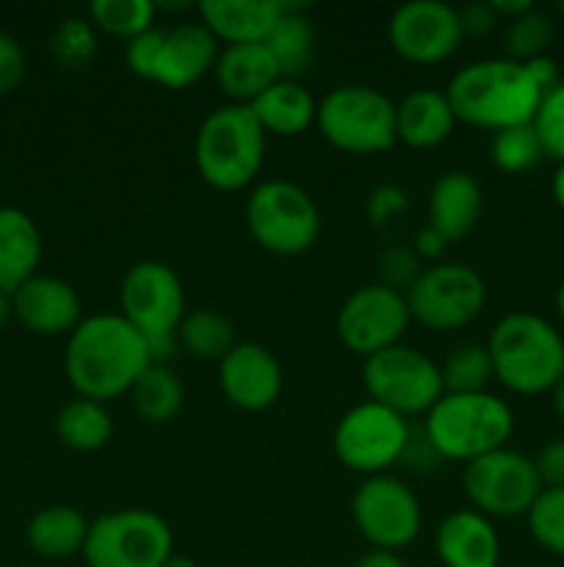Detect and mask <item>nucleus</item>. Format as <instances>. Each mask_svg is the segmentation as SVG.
<instances>
[{"label":"nucleus","instance_id":"52","mask_svg":"<svg viewBox=\"0 0 564 567\" xmlns=\"http://www.w3.org/2000/svg\"><path fill=\"white\" fill-rule=\"evenodd\" d=\"M556 310H558V316L564 319V280L558 282V288H556Z\"/></svg>","mask_w":564,"mask_h":567},{"label":"nucleus","instance_id":"51","mask_svg":"<svg viewBox=\"0 0 564 567\" xmlns=\"http://www.w3.org/2000/svg\"><path fill=\"white\" fill-rule=\"evenodd\" d=\"M160 567H199L197 563H194V559H188V557H180V554H171L169 559H166L164 565Z\"/></svg>","mask_w":564,"mask_h":567},{"label":"nucleus","instance_id":"25","mask_svg":"<svg viewBox=\"0 0 564 567\" xmlns=\"http://www.w3.org/2000/svg\"><path fill=\"white\" fill-rule=\"evenodd\" d=\"M42 233L20 208L0 205V291L14 293L22 282L39 275Z\"/></svg>","mask_w":564,"mask_h":567},{"label":"nucleus","instance_id":"31","mask_svg":"<svg viewBox=\"0 0 564 567\" xmlns=\"http://www.w3.org/2000/svg\"><path fill=\"white\" fill-rule=\"evenodd\" d=\"M177 343H180L182 352H188L191 358L205 360V363H221V360L232 352L238 338L236 327H232V321L227 319L224 313L210 308H199L188 310L186 319L180 321Z\"/></svg>","mask_w":564,"mask_h":567},{"label":"nucleus","instance_id":"41","mask_svg":"<svg viewBox=\"0 0 564 567\" xmlns=\"http://www.w3.org/2000/svg\"><path fill=\"white\" fill-rule=\"evenodd\" d=\"M25 72L28 61L22 44L11 33L0 31V94L20 89V83L25 81Z\"/></svg>","mask_w":564,"mask_h":567},{"label":"nucleus","instance_id":"43","mask_svg":"<svg viewBox=\"0 0 564 567\" xmlns=\"http://www.w3.org/2000/svg\"><path fill=\"white\" fill-rule=\"evenodd\" d=\"M542 487H564V437L545 443L534 457Z\"/></svg>","mask_w":564,"mask_h":567},{"label":"nucleus","instance_id":"14","mask_svg":"<svg viewBox=\"0 0 564 567\" xmlns=\"http://www.w3.org/2000/svg\"><path fill=\"white\" fill-rule=\"evenodd\" d=\"M186 313V291L169 264L138 260L125 271L119 286V316L142 332L144 341L175 338Z\"/></svg>","mask_w":564,"mask_h":567},{"label":"nucleus","instance_id":"44","mask_svg":"<svg viewBox=\"0 0 564 567\" xmlns=\"http://www.w3.org/2000/svg\"><path fill=\"white\" fill-rule=\"evenodd\" d=\"M459 22H462L464 37H487L495 31L501 17L495 14L492 3H468L459 9Z\"/></svg>","mask_w":564,"mask_h":567},{"label":"nucleus","instance_id":"17","mask_svg":"<svg viewBox=\"0 0 564 567\" xmlns=\"http://www.w3.org/2000/svg\"><path fill=\"white\" fill-rule=\"evenodd\" d=\"M282 365L271 349L254 341H238L219 363V388L232 408L263 413L274 408L282 393Z\"/></svg>","mask_w":564,"mask_h":567},{"label":"nucleus","instance_id":"48","mask_svg":"<svg viewBox=\"0 0 564 567\" xmlns=\"http://www.w3.org/2000/svg\"><path fill=\"white\" fill-rule=\"evenodd\" d=\"M551 194H553V203L564 210V164H558L556 172H553Z\"/></svg>","mask_w":564,"mask_h":567},{"label":"nucleus","instance_id":"5","mask_svg":"<svg viewBox=\"0 0 564 567\" xmlns=\"http://www.w3.org/2000/svg\"><path fill=\"white\" fill-rule=\"evenodd\" d=\"M265 131L249 105L227 103L210 111L194 138L199 177L216 192H241L263 169Z\"/></svg>","mask_w":564,"mask_h":567},{"label":"nucleus","instance_id":"21","mask_svg":"<svg viewBox=\"0 0 564 567\" xmlns=\"http://www.w3.org/2000/svg\"><path fill=\"white\" fill-rule=\"evenodd\" d=\"M484 210V192L470 172L453 169L437 177L426 203V225L448 244L462 241L476 230Z\"/></svg>","mask_w":564,"mask_h":567},{"label":"nucleus","instance_id":"40","mask_svg":"<svg viewBox=\"0 0 564 567\" xmlns=\"http://www.w3.org/2000/svg\"><path fill=\"white\" fill-rule=\"evenodd\" d=\"M160 44H164V31H160V28H149L142 37L130 39L125 48L127 70H130L133 75L144 78V81H153L155 64H158L160 55Z\"/></svg>","mask_w":564,"mask_h":567},{"label":"nucleus","instance_id":"33","mask_svg":"<svg viewBox=\"0 0 564 567\" xmlns=\"http://www.w3.org/2000/svg\"><path fill=\"white\" fill-rule=\"evenodd\" d=\"M440 377L446 393H481L487 391L490 380H495L484 343H462L451 349L442 360Z\"/></svg>","mask_w":564,"mask_h":567},{"label":"nucleus","instance_id":"15","mask_svg":"<svg viewBox=\"0 0 564 567\" xmlns=\"http://www.w3.org/2000/svg\"><path fill=\"white\" fill-rule=\"evenodd\" d=\"M409 321L412 316H409L407 297L382 282H370L343 299L335 319V332L348 352L370 358V354L401 343Z\"/></svg>","mask_w":564,"mask_h":567},{"label":"nucleus","instance_id":"23","mask_svg":"<svg viewBox=\"0 0 564 567\" xmlns=\"http://www.w3.org/2000/svg\"><path fill=\"white\" fill-rule=\"evenodd\" d=\"M216 83L238 105H249L280 81V66L269 44H230L216 59Z\"/></svg>","mask_w":564,"mask_h":567},{"label":"nucleus","instance_id":"13","mask_svg":"<svg viewBox=\"0 0 564 567\" xmlns=\"http://www.w3.org/2000/svg\"><path fill=\"white\" fill-rule=\"evenodd\" d=\"M352 520L363 540L379 551L398 554L418 540L424 507L407 482L390 474L368 476L354 491Z\"/></svg>","mask_w":564,"mask_h":567},{"label":"nucleus","instance_id":"45","mask_svg":"<svg viewBox=\"0 0 564 567\" xmlns=\"http://www.w3.org/2000/svg\"><path fill=\"white\" fill-rule=\"evenodd\" d=\"M412 249L420 260H435V264H440V258L446 255V249H448V241L440 236V233L431 230V227L426 225V227H420L418 236H415Z\"/></svg>","mask_w":564,"mask_h":567},{"label":"nucleus","instance_id":"24","mask_svg":"<svg viewBox=\"0 0 564 567\" xmlns=\"http://www.w3.org/2000/svg\"><path fill=\"white\" fill-rule=\"evenodd\" d=\"M457 116L446 92L415 89L396 103V138L412 150L440 147L453 133Z\"/></svg>","mask_w":564,"mask_h":567},{"label":"nucleus","instance_id":"37","mask_svg":"<svg viewBox=\"0 0 564 567\" xmlns=\"http://www.w3.org/2000/svg\"><path fill=\"white\" fill-rule=\"evenodd\" d=\"M50 53L66 70H83L97 53V33H94L92 22L81 20V17H70L61 22L50 39Z\"/></svg>","mask_w":564,"mask_h":567},{"label":"nucleus","instance_id":"2","mask_svg":"<svg viewBox=\"0 0 564 567\" xmlns=\"http://www.w3.org/2000/svg\"><path fill=\"white\" fill-rule=\"evenodd\" d=\"M446 97L457 122L501 133L531 125L542 103V89L525 64L512 59H484L462 66L448 81Z\"/></svg>","mask_w":564,"mask_h":567},{"label":"nucleus","instance_id":"4","mask_svg":"<svg viewBox=\"0 0 564 567\" xmlns=\"http://www.w3.org/2000/svg\"><path fill=\"white\" fill-rule=\"evenodd\" d=\"M514 432V413L495 393H442L426 413V446L440 460L470 463L498 452Z\"/></svg>","mask_w":564,"mask_h":567},{"label":"nucleus","instance_id":"1","mask_svg":"<svg viewBox=\"0 0 564 567\" xmlns=\"http://www.w3.org/2000/svg\"><path fill=\"white\" fill-rule=\"evenodd\" d=\"M149 363L147 341L119 313L83 316L66 338L64 374L83 399L105 404L125 396Z\"/></svg>","mask_w":564,"mask_h":567},{"label":"nucleus","instance_id":"9","mask_svg":"<svg viewBox=\"0 0 564 567\" xmlns=\"http://www.w3.org/2000/svg\"><path fill=\"white\" fill-rule=\"evenodd\" d=\"M412 321L431 332H453L481 316L487 305V282L473 266L440 260L426 266L407 293Z\"/></svg>","mask_w":564,"mask_h":567},{"label":"nucleus","instance_id":"32","mask_svg":"<svg viewBox=\"0 0 564 567\" xmlns=\"http://www.w3.org/2000/svg\"><path fill=\"white\" fill-rule=\"evenodd\" d=\"M155 17H158V3L153 0H94L88 6L92 25L125 42L155 28Z\"/></svg>","mask_w":564,"mask_h":567},{"label":"nucleus","instance_id":"19","mask_svg":"<svg viewBox=\"0 0 564 567\" xmlns=\"http://www.w3.org/2000/svg\"><path fill=\"white\" fill-rule=\"evenodd\" d=\"M219 59V42L202 22H186L171 31H164L158 64H155L153 83L180 92L202 81L213 72Z\"/></svg>","mask_w":564,"mask_h":567},{"label":"nucleus","instance_id":"42","mask_svg":"<svg viewBox=\"0 0 564 567\" xmlns=\"http://www.w3.org/2000/svg\"><path fill=\"white\" fill-rule=\"evenodd\" d=\"M409 210L407 194L398 186H379L368 197V219L374 227H385L390 221L401 219Z\"/></svg>","mask_w":564,"mask_h":567},{"label":"nucleus","instance_id":"34","mask_svg":"<svg viewBox=\"0 0 564 567\" xmlns=\"http://www.w3.org/2000/svg\"><path fill=\"white\" fill-rule=\"evenodd\" d=\"M490 155L495 169L506 172V175H520V172L534 169L545 158V150H542L534 125H518L492 136Z\"/></svg>","mask_w":564,"mask_h":567},{"label":"nucleus","instance_id":"35","mask_svg":"<svg viewBox=\"0 0 564 567\" xmlns=\"http://www.w3.org/2000/svg\"><path fill=\"white\" fill-rule=\"evenodd\" d=\"M525 524L536 546L553 557H564V487H542L525 515Z\"/></svg>","mask_w":564,"mask_h":567},{"label":"nucleus","instance_id":"30","mask_svg":"<svg viewBox=\"0 0 564 567\" xmlns=\"http://www.w3.org/2000/svg\"><path fill=\"white\" fill-rule=\"evenodd\" d=\"M271 55H274L280 75L285 81H299L313 61L315 50V31L313 22L302 14V9L282 3V17L274 25L271 37L265 39Z\"/></svg>","mask_w":564,"mask_h":567},{"label":"nucleus","instance_id":"50","mask_svg":"<svg viewBox=\"0 0 564 567\" xmlns=\"http://www.w3.org/2000/svg\"><path fill=\"white\" fill-rule=\"evenodd\" d=\"M11 319H14V305H11V293L0 291V332L9 327Z\"/></svg>","mask_w":564,"mask_h":567},{"label":"nucleus","instance_id":"12","mask_svg":"<svg viewBox=\"0 0 564 567\" xmlns=\"http://www.w3.org/2000/svg\"><path fill=\"white\" fill-rule=\"evenodd\" d=\"M462 487L470 509L490 520L529 515L531 504L542 493L534 460L506 446L464 463Z\"/></svg>","mask_w":564,"mask_h":567},{"label":"nucleus","instance_id":"46","mask_svg":"<svg viewBox=\"0 0 564 567\" xmlns=\"http://www.w3.org/2000/svg\"><path fill=\"white\" fill-rule=\"evenodd\" d=\"M525 70H529V75L534 78L536 86L542 89V94L551 92V89L562 81V78H558V64L547 53L540 55V59L525 61Z\"/></svg>","mask_w":564,"mask_h":567},{"label":"nucleus","instance_id":"29","mask_svg":"<svg viewBox=\"0 0 564 567\" xmlns=\"http://www.w3.org/2000/svg\"><path fill=\"white\" fill-rule=\"evenodd\" d=\"M127 396H130V404L138 419L153 426L175 421L177 413L182 410V402H186L180 377L164 363H149L142 371V377L133 382Z\"/></svg>","mask_w":564,"mask_h":567},{"label":"nucleus","instance_id":"7","mask_svg":"<svg viewBox=\"0 0 564 567\" xmlns=\"http://www.w3.org/2000/svg\"><path fill=\"white\" fill-rule=\"evenodd\" d=\"M247 230L260 249L282 258L304 255L321 236L315 199L291 181H263L247 199Z\"/></svg>","mask_w":564,"mask_h":567},{"label":"nucleus","instance_id":"38","mask_svg":"<svg viewBox=\"0 0 564 567\" xmlns=\"http://www.w3.org/2000/svg\"><path fill=\"white\" fill-rule=\"evenodd\" d=\"M531 125L540 136L545 158L564 164V81H558L551 92L542 94V103Z\"/></svg>","mask_w":564,"mask_h":567},{"label":"nucleus","instance_id":"11","mask_svg":"<svg viewBox=\"0 0 564 567\" xmlns=\"http://www.w3.org/2000/svg\"><path fill=\"white\" fill-rule=\"evenodd\" d=\"M363 385L370 402L385 404L404 419L426 415L446 393L440 365L420 349L404 347V343L365 358Z\"/></svg>","mask_w":564,"mask_h":567},{"label":"nucleus","instance_id":"26","mask_svg":"<svg viewBox=\"0 0 564 567\" xmlns=\"http://www.w3.org/2000/svg\"><path fill=\"white\" fill-rule=\"evenodd\" d=\"M249 111H252L254 120L260 122L265 136L293 138L302 136L307 127L315 125L318 103H315L313 94H310L299 81H285V78H280V81H276L274 86L265 89L254 103H249Z\"/></svg>","mask_w":564,"mask_h":567},{"label":"nucleus","instance_id":"8","mask_svg":"<svg viewBox=\"0 0 564 567\" xmlns=\"http://www.w3.org/2000/svg\"><path fill=\"white\" fill-rule=\"evenodd\" d=\"M175 554L171 526L153 509L130 507L88 524L83 559L88 567H160Z\"/></svg>","mask_w":564,"mask_h":567},{"label":"nucleus","instance_id":"16","mask_svg":"<svg viewBox=\"0 0 564 567\" xmlns=\"http://www.w3.org/2000/svg\"><path fill=\"white\" fill-rule=\"evenodd\" d=\"M387 42L404 61L431 66L448 61L464 42L459 9L440 0H412L387 20Z\"/></svg>","mask_w":564,"mask_h":567},{"label":"nucleus","instance_id":"27","mask_svg":"<svg viewBox=\"0 0 564 567\" xmlns=\"http://www.w3.org/2000/svg\"><path fill=\"white\" fill-rule=\"evenodd\" d=\"M86 515L70 504H50L39 509L28 520L25 540L36 557L42 559H70L75 554H83L88 537Z\"/></svg>","mask_w":564,"mask_h":567},{"label":"nucleus","instance_id":"28","mask_svg":"<svg viewBox=\"0 0 564 567\" xmlns=\"http://www.w3.org/2000/svg\"><path fill=\"white\" fill-rule=\"evenodd\" d=\"M55 435L72 452L92 454L111 443L114 419L103 402L75 396L55 413Z\"/></svg>","mask_w":564,"mask_h":567},{"label":"nucleus","instance_id":"20","mask_svg":"<svg viewBox=\"0 0 564 567\" xmlns=\"http://www.w3.org/2000/svg\"><path fill=\"white\" fill-rule=\"evenodd\" d=\"M435 551L446 567H498L501 537L487 515L453 509L437 526Z\"/></svg>","mask_w":564,"mask_h":567},{"label":"nucleus","instance_id":"10","mask_svg":"<svg viewBox=\"0 0 564 567\" xmlns=\"http://www.w3.org/2000/svg\"><path fill=\"white\" fill-rule=\"evenodd\" d=\"M332 449L337 463L354 474H363L365 480L387 474L407 457L409 424L404 415L368 399L341 415L332 435Z\"/></svg>","mask_w":564,"mask_h":567},{"label":"nucleus","instance_id":"22","mask_svg":"<svg viewBox=\"0 0 564 567\" xmlns=\"http://www.w3.org/2000/svg\"><path fill=\"white\" fill-rule=\"evenodd\" d=\"M199 20L216 37V42L263 44L282 17L280 0H205L199 3Z\"/></svg>","mask_w":564,"mask_h":567},{"label":"nucleus","instance_id":"6","mask_svg":"<svg viewBox=\"0 0 564 567\" xmlns=\"http://www.w3.org/2000/svg\"><path fill=\"white\" fill-rule=\"evenodd\" d=\"M315 127L335 150L348 155L387 153L396 138V103L365 83H343L318 100Z\"/></svg>","mask_w":564,"mask_h":567},{"label":"nucleus","instance_id":"18","mask_svg":"<svg viewBox=\"0 0 564 567\" xmlns=\"http://www.w3.org/2000/svg\"><path fill=\"white\" fill-rule=\"evenodd\" d=\"M14 319L42 338L72 336L83 321V302L75 286L53 275H33L11 293Z\"/></svg>","mask_w":564,"mask_h":567},{"label":"nucleus","instance_id":"47","mask_svg":"<svg viewBox=\"0 0 564 567\" xmlns=\"http://www.w3.org/2000/svg\"><path fill=\"white\" fill-rule=\"evenodd\" d=\"M352 567H407L404 559L393 551H379V548H368L365 554H359L354 559Z\"/></svg>","mask_w":564,"mask_h":567},{"label":"nucleus","instance_id":"39","mask_svg":"<svg viewBox=\"0 0 564 567\" xmlns=\"http://www.w3.org/2000/svg\"><path fill=\"white\" fill-rule=\"evenodd\" d=\"M424 271V260L415 255L412 247H401V244H390L385 252L379 255V282L393 288L398 293H407L415 286V280Z\"/></svg>","mask_w":564,"mask_h":567},{"label":"nucleus","instance_id":"3","mask_svg":"<svg viewBox=\"0 0 564 567\" xmlns=\"http://www.w3.org/2000/svg\"><path fill=\"white\" fill-rule=\"evenodd\" d=\"M484 347L495 380L520 396L551 393L564 377L562 332L529 310H514L498 319Z\"/></svg>","mask_w":564,"mask_h":567},{"label":"nucleus","instance_id":"49","mask_svg":"<svg viewBox=\"0 0 564 567\" xmlns=\"http://www.w3.org/2000/svg\"><path fill=\"white\" fill-rule=\"evenodd\" d=\"M551 404H553V413H556V419L564 424V377L556 382V385H553Z\"/></svg>","mask_w":564,"mask_h":567},{"label":"nucleus","instance_id":"36","mask_svg":"<svg viewBox=\"0 0 564 567\" xmlns=\"http://www.w3.org/2000/svg\"><path fill=\"white\" fill-rule=\"evenodd\" d=\"M551 42H553L551 17L542 14V11L536 9L514 17V20H509L506 28H503V48H506V59L520 61V64L545 55L547 44Z\"/></svg>","mask_w":564,"mask_h":567}]
</instances>
